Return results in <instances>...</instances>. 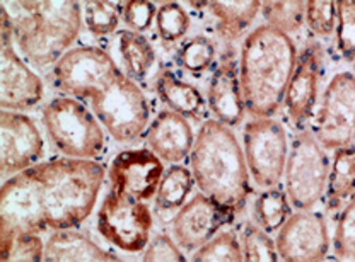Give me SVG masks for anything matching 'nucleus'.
<instances>
[{"label": "nucleus", "instance_id": "obj_1", "mask_svg": "<svg viewBox=\"0 0 355 262\" xmlns=\"http://www.w3.org/2000/svg\"><path fill=\"white\" fill-rule=\"evenodd\" d=\"M103 180L99 162L69 157L9 177L0 191V234L73 230L94 209Z\"/></svg>", "mask_w": 355, "mask_h": 262}, {"label": "nucleus", "instance_id": "obj_2", "mask_svg": "<svg viewBox=\"0 0 355 262\" xmlns=\"http://www.w3.org/2000/svg\"><path fill=\"white\" fill-rule=\"evenodd\" d=\"M297 57L291 36L272 26H258L246 36L239 57V80L248 114L273 118L284 108Z\"/></svg>", "mask_w": 355, "mask_h": 262}, {"label": "nucleus", "instance_id": "obj_3", "mask_svg": "<svg viewBox=\"0 0 355 262\" xmlns=\"http://www.w3.org/2000/svg\"><path fill=\"white\" fill-rule=\"evenodd\" d=\"M190 167L200 193L236 215L243 212L251 194L250 172L231 128L205 120L195 138Z\"/></svg>", "mask_w": 355, "mask_h": 262}, {"label": "nucleus", "instance_id": "obj_4", "mask_svg": "<svg viewBox=\"0 0 355 262\" xmlns=\"http://www.w3.org/2000/svg\"><path fill=\"white\" fill-rule=\"evenodd\" d=\"M12 22L22 57L36 68L55 65L77 39L83 26L79 2H2Z\"/></svg>", "mask_w": 355, "mask_h": 262}, {"label": "nucleus", "instance_id": "obj_5", "mask_svg": "<svg viewBox=\"0 0 355 262\" xmlns=\"http://www.w3.org/2000/svg\"><path fill=\"white\" fill-rule=\"evenodd\" d=\"M43 124L65 157L96 160L105 150V133L94 113L72 97H57L43 109Z\"/></svg>", "mask_w": 355, "mask_h": 262}, {"label": "nucleus", "instance_id": "obj_6", "mask_svg": "<svg viewBox=\"0 0 355 262\" xmlns=\"http://www.w3.org/2000/svg\"><path fill=\"white\" fill-rule=\"evenodd\" d=\"M331 162L309 130L297 131L284 172L286 193L295 212H309L327 194Z\"/></svg>", "mask_w": 355, "mask_h": 262}, {"label": "nucleus", "instance_id": "obj_7", "mask_svg": "<svg viewBox=\"0 0 355 262\" xmlns=\"http://www.w3.org/2000/svg\"><path fill=\"white\" fill-rule=\"evenodd\" d=\"M89 102L99 123L118 143L137 142L149 128V102L127 73L121 72L110 87Z\"/></svg>", "mask_w": 355, "mask_h": 262}, {"label": "nucleus", "instance_id": "obj_8", "mask_svg": "<svg viewBox=\"0 0 355 262\" xmlns=\"http://www.w3.org/2000/svg\"><path fill=\"white\" fill-rule=\"evenodd\" d=\"M121 70L108 51L96 46L69 50L50 72V82L67 97L91 101L114 82Z\"/></svg>", "mask_w": 355, "mask_h": 262}, {"label": "nucleus", "instance_id": "obj_9", "mask_svg": "<svg viewBox=\"0 0 355 262\" xmlns=\"http://www.w3.org/2000/svg\"><path fill=\"white\" fill-rule=\"evenodd\" d=\"M309 131L327 152L352 145L355 140V75L352 72H338L331 77Z\"/></svg>", "mask_w": 355, "mask_h": 262}, {"label": "nucleus", "instance_id": "obj_10", "mask_svg": "<svg viewBox=\"0 0 355 262\" xmlns=\"http://www.w3.org/2000/svg\"><path fill=\"white\" fill-rule=\"evenodd\" d=\"M243 145L251 179L261 189L279 186L291 149L286 128L273 118H253L244 124Z\"/></svg>", "mask_w": 355, "mask_h": 262}, {"label": "nucleus", "instance_id": "obj_11", "mask_svg": "<svg viewBox=\"0 0 355 262\" xmlns=\"http://www.w3.org/2000/svg\"><path fill=\"white\" fill-rule=\"evenodd\" d=\"M98 232L105 241L123 252L146 250L150 242L154 216L149 205L108 193L98 212Z\"/></svg>", "mask_w": 355, "mask_h": 262}, {"label": "nucleus", "instance_id": "obj_12", "mask_svg": "<svg viewBox=\"0 0 355 262\" xmlns=\"http://www.w3.org/2000/svg\"><path fill=\"white\" fill-rule=\"evenodd\" d=\"M44 142L31 118L14 111L0 113V172L3 179L40 164Z\"/></svg>", "mask_w": 355, "mask_h": 262}, {"label": "nucleus", "instance_id": "obj_13", "mask_svg": "<svg viewBox=\"0 0 355 262\" xmlns=\"http://www.w3.org/2000/svg\"><path fill=\"white\" fill-rule=\"evenodd\" d=\"M164 172L162 160L149 149L123 150L110 165L111 193L147 203L155 198Z\"/></svg>", "mask_w": 355, "mask_h": 262}, {"label": "nucleus", "instance_id": "obj_14", "mask_svg": "<svg viewBox=\"0 0 355 262\" xmlns=\"http://www.w3.org/2000/svg\"><path fill=\"white\" fill-rule=\"evenodd\" d=\"M275 245L282 262H324L330 252L327 220L313 209L292 213L277 234Z\"/></svg>", "mask_w": 355, "mask_h": 262}, {"label": "nucleus", "instance_id": "obj_15", "mask_svg": "<svg viewBox=\"0 0 355 262\" xmlns=\"http://www.w3.org/2000/svg\"><path fill=\"white\" fill-rule=\"evenodd\" d=\"M236 213L222 208L205 194H195L173 218L171 232L178 245L188 252H197L220 234L234 220Z\"/></svg>", "mask_w": 355, "mask_h": 262}, {"label": "nucleus", "instance_id": "obj_16", "mask_svg": "<svg viewBox=\"0 0 355 262\" xmlns=\"http://www.w3.org/2000/svg\"><path fill=\"white\" fill-rule=\"evenodd\" d=\"M321 73H323V48L318 43H313L306 46L297 57V64L284 101L288 120L299 131L309 130L308 127L314 118Z\"/></svg>", "mask_w": 355, "mask_h": 262}, {"label": "nucleus", "instance_id": "obj_17", "mask_svg": "<svg viewBox=\"0 0 355 262\" xmlns=\"http://www.w3.org/2000/svg\"><path fill=\"white\" fill-rule=\"evenodd\" d=\"M44 94L42 79L22 62L12 44L0 50V108L2 111H28L40 104Z\"/></svg>", "mask_w": 355, "mask_h": 262}, {"label": "nucleus", "instance_id": "obj_18", "mask_svg": "<svg viewBox=\"0 0 355 262\" xmlns=\"http://www.w3.org/2000/svg\"><path fill=\"white\" fill-rule=\"evenodd\" d=\"M207 104L214 120L234 128L243 123L246 106H244L241 80H239V65L236 64L234 55L225 53L216 66L209 84Z\"/></svg>", "mask_w": 355, "mask_h": 262}, {"label": "nucleus", "instance_id": "obj_19", "mask_svg": "<svg viewBox=\"0 0 355 262\" xmlns=\"http://www.w3.org/2000/svg\"><path fill=\"white\" fill-rule=\"evenodd\" d=\"M146 138L150 152L162 162L176 165L191 153L197 136L187 118L164 109L150 121Z\"/></svg>", "mask_w": 355, "mask_h": 262}, {"label": "nucleus", "instance_id": "obj_20", "mask_svg": "<svg viewBox=\"0 0 355 262\" xmlns=\"http://www.w3.org/2000/svg\"><path fill=\"white\" fill-rule=\"evenodd\" d=\"M44 262H125L76 230L53 232L46 241Z\"/></svg>", "mask_w": 355, "mask_h": 262}, {"label": "nucleus", "instance_id": "obj_21", "mask_svg": "<svg viewBox=\"0 0 355 262\" xmlns=\"http://www.w3.org/2000/svg\"><path fill=\"white\" fill-rule=\"evenodd\" d=\"M154 88L159 99L168 106L169 111L181 114L187 120H202L205 116L207 99L191 84L178 79L169 70H162L154 80Z\"/></svg>", "mask_w": 355, "mask_h": 262}, {"label": "nucleus", "instance_id": "obj_22", "mask_svg": "<svg viewBox=\"0 0 355 262\" xmlns=\"http://www.w3.org/2000/svg\"><path fill=\"white\" fill-rule=\"evenodd\" d=\"M324 196L330 212H342L355 198V147L335 150Z\"/></svg>", "mask_w": 355, "mask_h": 262}, {"label": "nucleus", "instance_id": "obj_23", "mask_svg": "<svg viewBox=\"0 0 355 262\" xmlns=\"http://www.w3.org/2000/svg\"><path fill=\"white\" fill-rule=\"evenodd\" d=\"M217 19V32L225 43L236 41L261 12V2H205Z\"/></svg>", "mask_w": 355, "mask_h": 262}, {"label": "nucleus", "instance_id": "obj_24", "mask_svg": "<svg viewBox=\"0 0 355 262\" xmlns=\"http://www.w3.org/2000/svg\"><path fill=\"white\" fill-rule=\"evenodd\" d=\"M195 186L193 174L188 167L181 164L171 165L162 176L159 189L155 193V212L161 216H169L178 213L188 203Z\"/></svg>", "mask_w": 355, "mask_h": 262}, {"label": "nucleus", "instance_id": "obj_25", "mask_svg": "<svg viewBox=\"0 0 355 262\" xmlns=\"http://www.w3.org/2000/svg\"><path fill=\"white\" fill-rule=\"evenodd\" d=\"M254 221L266 234H279L280 228L292 216V205L287 193L279 187L263 189L253 205Z\"/></svg>", "mask_w": 355, "mask_h": 262}, {"label": "nucleus", "instance_id": "obj_26", "mask_svg": "<svg viewBox=\"0 0 355 262\" xmlns=\"http://www.w3.org/2000/svg\"><path fill=\"white\" fill-rule=\"evenodd\" d=\"M120 55L125 72L132 80L144 79L155 62V51L149 39L128 29L120 32Z\"/></svg>", "mask_w": 355, "mask_h": 262}, {"label": "nucleus", "instance_id": "obj_27", "mask_svg": "<svg viewBox=\"0 0 355 262\" xmlns=\"http://www.w3.org/2000/svg\"><path fill=\"white\" fill-rule=\"evenodd\" d=\"M46 243L38 234H0V262H44Z\"/></svg>", "mask_w": 355, "mask_h": 262}, {"label": "nucleus", "instance_id": "obj_28", "mask_svg": "<svg viewBox=\"0 0 355 262\" xmlns=\"http://www.w3.org/2000/svg\"><path fill=\"white\" fill-rule=\"evenodd\" d=\"M261 16L268 26L292 35L306 22V2H261Z\"/></svg>", "mask_w": 355, "mask_h": 262}, {"label": "nucleus", "instance_id": "obj_29", "mask_svg": "<svg viewBox=\"0 0 355 262\" xmlns=\"http://www.w3.org/2000/svg\"><path fill=\"white\" fill-rule=\"evenodd\" d=\"M239 242L244 262H280L275 242L258 225H244Z\"/></svg>", "mask_w": 355, "mask_h": 262}, {"label": "nucleus", "instance_id": "obj_30", "mask_svg": "<svg viewBox=\"0 0 355 262\" xmlns=\"http://www.w3.org/2000/svg\"><path fill=\"white\" fill-rule=\"evenodd\" d=\"M191 262H244L241 242L232 232H220L217 237L193 252Z\"/></svg>", "mask_w": 355, "mask_h": 262}, {"label": "nucleus", "instance_id": "obj_31", "mask_svg": "<svg viewBox=\"0 0 355 262\" xmlns=\"http://www.w3.org/2000/svg\"><path fill=\"white\" fill-rule=\"evenodd\" d=\"M155 26H157V32L162 41L176 43L190 29V16L180 3L166 2L157 7Z\"/></svg>", "mask_w": 355, "mask_h": 262}, {"label": "nucleus", "instance_id": "obj_32", "mask_svg": "<svg viewBox=\"0 0 355 262\" xmlns=\"http://www.w3.org/2000/svg\"><path fill=\"white\" fill-rule=\"evenodd\" d=\"M176 58L188 72L202 73L216 60V44L205 36H195L181 44Z\"/></svg>", "mask_w": 355, "mask_h": 262}, {"label": "nucleus", "instance_id": "obj_33", "mask_svg": "<svg viewBox=\"0 0 355 262\" xmlns=\"http://www.w3.org/2000/svg\"><path fill=\"white\" fill-rule=\"evenodd\" d=\"M83 21L91 35L106 36L116 31L121 14L113 2H86L83 9Z\"/></svg>", "mask_w": 355, "mask_h": 262}, {"label": "nucleus", "instance_id": "obj_34", "mask_svg": "<svg viewBox=\"0 0 355 262\" xmlns=\"http://www.w3.org/2000/svg\"><path fill=\"white\" fill-rule=\"evenodd\" d=\"M336 50L342 60L355 64V0L336 2Z\"/></svg>", "mask_w": 355, "mask_h": 262}, {"label": "nucleus", "instance_id": "obj_35", "mask_svg": "<svg viewBox=\"0 0 355 262\" xmlns=\"http://www.w3.org/2000/svg\"><path fill=\"white\" fill-rule=\"evenodd\" d=\"M333 252L342 262H355V198L340 212L333 235Z\"/></svg>", "mask_w": 355, "mask_h": 262}, {"label": "nucleus", "instance_id": "obj_36", "mask_svg": "<svg viewBox=\"0 0 355 262\" xmlns=\"http://www.w3.org/2000/svg\"><path fill=\"white\" fill-rule=\"evenodd\" d=\"M306 26L314 36H331L336 31V2H306Z\"/></svg>", "mask_w": 355, "mask_h": 262}, {"label": "nucleus", "instance_id": "obj_37", "mask_svg": "<svg viewBox=\"0 0 355 262\" xmlns=\"http://www.w3.org/2000/svg\"><path fill=\"white\" fill-rule=\"evenodd\" d=\"M120 14L121 21L125 22L128 31L142 35L155 21L157 7L153 2H147V0H130V2H123Z\"/></svg>", "mask_w": 355, "mask_h": 262}, {"label": "nucleus", "instance_id": "obj_38", "mask_svg": "<svg viewBox=\"0 0 355 262\" xmlns=\"http://www.w3.org/2000/svg\"><path fill=\"white\" fill-rule=\"evenodd\" d=\"M142 262H188L183 250L173 237L166 234L155 235L144 250Z\"/></svg>", "mask_w": 355, "mask_h": 262}, {"label": "nucleus", "instance_id": "obj_39", "mask_svg": "<svg viewBox=\"0 0 355 262\" xmlns=\"http://www.w3.org/2000/svg\"><path fill=\"white\" fill-rule=\"evenodd\" d=\"M354 75H355V73H354Z\"/></svg>", "mask_w": 355, "mask_h": 262}]
</instances>
